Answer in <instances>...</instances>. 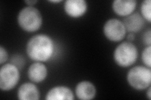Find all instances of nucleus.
Instances as JSON below:
<instances>
[{"instance_id": "1", "label": "nucleus", "mask_w": 151, "mask_h": 100, "mask_svg": "<svg viewBox=\"0 0 151 100\" xmlns=\"http://www.w3.org/2000/svg\"><path fill=\"white\" fill-rule=\"evenodd\" d=\"M26 51L28 56L33 61L45 62L53 56L55 44L53 40L48 35H37L28 40Z\"/></svg>"}, {"instance_id": "2", "label": "nucleus", "mask_w": 151, "mask_h": 100, "mask_svg": "<svg viewBox=\"0 0 151 100\" xmlns=\"http://www.w3.org/2000/svg\"><path fill=\"white\" fill-rule=\"evenodd\" d=\"M17 21L18 25L28 33L37 31L42 25V16L40 11L34 6L23 8L19 12Z\"/></svg>"}, {"instance_id": "3", "label": "nucleus", "mask_w": 151, "mask_h": 100, "mask_svg": "<svg viewBox=\"0 0 151 100\" xmlns=\"http://www.w3.org/2000/svg\"><path fill=\"white\" fill-rule=\"evenodd\" d=\"M138 55V49L136 46L130 41H124L115 48L113 59L120 67L127 68L135 63Z\"/></svg>"}, {"instance_id": "4", "label": "nucleus", "mask_w": 151, "mask_h": 100, "mask_svg": "<svg viewBox=\"0 0 151 100\" xmlns=\"http://www.w3.org/2000/svg\"><path fill=\"white\" fill-rule=\"evenodd\" d=\"M127 80L130 87L135 89H147L151 83V70L147 66H134L127 73Z\"/></svg>"}, {"instance_id": "5", "label": "nucleus", "mask_w": 151, "mask_h": 100, "mask_svg": "<svg viewBox=\"0 0 151 100\" xmlns=\"http://www.w3.org/2000/svg\"><path fill=\"white\" fill-rule=\"evenodd\" d=\"M20 79V71L13 63H6L0 68V88L4 91L12 90Z\"/></svg>"}, {"instance_id": "6", "label": "nucleus", "mask_w": 151, "mask_h": 100, "mask_svg": "<svg viewBox=\"0 0 151 100\" xmlns=\"http://www.w3.org/2000/svg\"><path fill=\"white\" fill-rule=\"evenodd\" d=\"M103 33L108 40L113 42H119L125 37L127 31L122 21L112 18L105 23Z\"/></svg>"}, {"instance_id": "7", "label": "nucleus", "mask_w": 151, "mask_h": 100, "mask_svg": "<svg viewBox=\"0 0 151 100\" xmlns=\"http://www.w3.org/2000/svg\"><path fill=\"white\" fill-rule=\"evenodd\" d=\"M64 8L69 16L78 18L86 13L88 9V4L84 0H67L64 3Z\"/></svg>"}, {"instance_id": "8", "label": "nucleus", "mask_w": 151, "mask_h": 100, "mask_svg": "<svg viewBox=\"0 0 151 100\" xmlns=\"http://www.w3.org/2000/svg\"><path fill=\"white\" fill-rule=\"evenodd\" d=\"M75 92L79 99L90 100L96 96V89L91 82L83 81L78 83L75 88Z\"/></svg>"}, {"instance_id": "9", "label": "nucleus", "mask_w": 151, "mask_h": 100, "mask_svg": "<svg viewBox=\"0 0 151 100\" xmlns=\"http://www.w3.org/2000/svg\"><path fill=\"white\" fill-rule=\"evenodd\" d=\"M47 68L42 62H37L31 65L28 70V77L32 82L39 83L47 78Z\"/></svg>"}, {"instance_id": "10", "label": "nucleus", "mask_w": 151, "mask_h": 100, "mask_svg": "<svg viewBox=\"0 0 151 100\" xmlns=\"http://www.w3.org/2000/svg\"><path fill=\"white\" fill-rule=\"evenodd\" d=\"M137 1L135 0H115L112 3L113 10L120 16H128L135 11Z\"/></svg>"}, {"instance_id": "11", "label": "nucleus", "mask_w": 151, "mask_h": 100, "mask_svg": "<svg viewBox=\"0 0 151 100\" xmlns=\"http://www.w3.org/2000/svg\"><path fill=\"white\" fill-rule=\"evenodd\" d=\"M125 26L126 31L131 33H138L145 25V20L139 13H133L125 18L122 21Z\"/></svg>"}, {"instance_id": "12", "label": "nucleus", "mask_w": 151, "mask_h": 100, "mask_svg": "<svg viewBox=\"0 0 151 100\" xmlns=\"http://www.w3.org/2000/svg\"><path fill=\"white\" fill-rule=\"evenodd\" d=\"M74 99L72 90L64 86H58L51 88L45 96L47 100H73Z\"/></svg>"}, {"instance_id": "13", "label": "nucleus", "mask_w": 151, "mask_h": 100, "mask_svg": "<svg viewBox=\"0 0 151 100\" xmlns=\"http://www.w3.org/2000/svg\"><path fill=\"white\" fill-rule=\"evenodd\" d=\"M18 98L20 100H38L40 98L39 90L32 83H25L18 88Z\"/></svg>"}, {"instance_id": "14", "label": "nucleus", "mask_w": 151, "mask_h": 100, "mask_svg": "<svg viewBox=\"0 0 151 100\" xmlns=\"http://www.w3.org/2000/svg\"><path fill=\"white\" fill-rule=\"evenodd\" d=\"M151 1L150 0H144L142 2L140 10L142 16L149 23L151 22Z\"/></svg>"}, {"instance_id": "15", "label": "nucleus", "mask_w": 151, "mask_h": 100, "mask_svg": "<svg viewBox=\"0 0 151 100\" xmlns=\"http://www.w3.org/2000/svg\"><path fill=\"white\" fill-rule=\"evenodd\" d=\"M150 55H151V46H147L145 47L144 50L142 53V60L143 63L148 68L151 67V60H150Z\"/></svg>"}, {"instance_id": "16", "label": "nucleus", "mask_w": 151, "mask_h": 100, "mask_svg": "<svg viewBox=\"0 0 151 100\" xmlns=\"http://www.w3.org/2000/svg\"><path fill=\"white\" fill-rule=\"evenodd\" d=\"M8 58V54L6 49L1 46L0 47V64L3 65L5 63Z\"/></svg>"}, {"instance_id": "17", "label": "nucleus", "mask_w": 151, "mask_h": 100, "mask_svg": "<svg viewBox=\"0 0 151 100\" xmlns=\"http://www.w3.org/2000/svg\"><path fill=\"white\" fill-rule=\"evenodd\" d=\"M142 41L147 46H150L151 45V31L150 30H148L144 33L142 36Z\"/></svg>"}, {"instance_id": "18", "label": "nucleus", "mask_w": 151, "mask_h": 100, "mask_svg": "<svg viewBox=\"0 0 151 100\" xmlns=\"http://www.w3.org/2000/svg\"><path fill=\"white\" fill-rule=\"evenodd\" d=\"M37 2H38V1H37V0H28V1H25V3L27 4L28 6H33Z\"/></svg>"}, {"instance_id": "19", "label": "nucleus", "mask_w": 151, "mask_h": 100, "mask_svg": "<svg viewBox=\"0 0 151 100\" xmlns=\"http://www.w3.org/2000/svg\"><path fill=\"white\" fill-rule=\"evenodd\" d=\"M135 39V35L134 33H130V34L127 36V40L129 41H133Z\"/></svg>"}, {"instance_id": "20", "label": "nucleus", "mask_w": 151, "mask_h": 100, "mask_svg": "<svg viewBox=\"0 0 151 100\" xmlns=\"http://www.w3.org/2000/svg\"><path fill=\"white\" fill-rule=\"evenodd\" d=\"M147 88H148V90H147V93H146V94H147V97L149 99H151V87H150V86Z\"/></svg>"}, {"instance_id": "21", "label": "nucleus", "mask_w": 151, "mask_h": 100, "mask_svg": "<svg viewBox=\"0 0 151 100\" xmlns=\"http://www.w3.org/2000/svg\"><path fill=\"white\" fill-rule=\"evenodd\" d=\"M49 2L50 3H60L62 2V1H60V0H55V1H49Z\"/></svg>"}]
</instances>
